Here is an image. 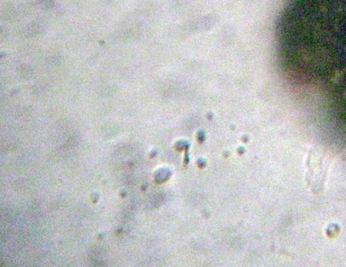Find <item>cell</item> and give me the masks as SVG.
<instances>
[{
	"instance_id": "cell-1",
	"label": "cell",
	"mask_w": 346,
	"mask_h": 267,
	"mask_svg": "<svg viewBox=\"0 0 346 267\" xmlns=\"http://www.w3.org/2000/svg\"><path fill=\"white\" fill-rule=\"evenodd\" d=\"M324 156L317 151L310 153L308 159V183L312 185V189L319 191L320 185H323L326 172V167L324 164Z\"/></svg>"
}]
</instances>
